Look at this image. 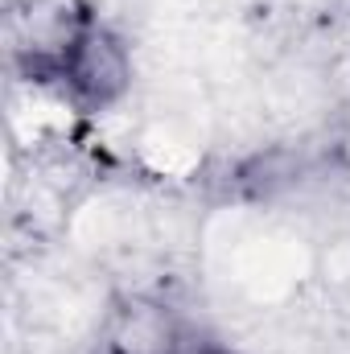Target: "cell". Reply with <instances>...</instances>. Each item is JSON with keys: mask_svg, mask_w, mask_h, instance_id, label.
<instances>
[{"mask_svg": "<svg viewBox=\"0 0 350 354\" xmlns=\"http://www.w3.org/2000/svg\"><path fill=\"white\" fill-rule=\"evenodd\" d=\"M124 79H128L124 50L107 33H99V29H91L87 37L79 41V50L71 54V62L62 71V83L75 95H83L87 103H107L116 91L124 87Z\"/></svg>", "mask_w": 350, "mask_h": 354, "instance_id": "6da1fadb", "label": "cell"}]
</instances>
